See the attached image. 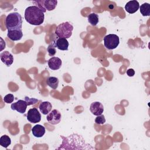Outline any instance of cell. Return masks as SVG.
Segmentation results:
<instances>
[{"mask_svg":"<svg viewBox=\"0 0 150 150\" xmlns=\"http://www.w3.org/2000/svg\"><path fill=\"white\" fill-rule=\"evenodd\" d=\"M25 19L30 25H40L44 22V12L36 5L30 6L25 11Z\"/></svg>","mask_w":150,"mask_h":150,"instance_id":"7a4b0ae2","label":"cell"},{"mask_svg":"<svg viewBox=\"0 0 150 150\" xmlns=\"http://www.w3.org/2000/svg\"><path fill=\"white\" fill-rule=\"evenodd\" d=\"M27 120L31 123H38L41 120V114L36 108H30L27 113Z\"/></svg>","mask_w":150,"mask_h":150,"instance_id":"ba28073f","label":"cell"},{"mask_svg":"<svg viewBox=\"0 0 150 150\" xmlns=\"http://www.w3.org/2000/svg\"><path fill=\"white\" fill-rule=\"evenodd\" d=\"M1 60L6 66H10L13 62V57L8 51H4L0 54Z\"/></svg>","mask_w":150,"mask_h":150,"instance_id":"8fae6325","label":"cell"},{"mask_svg":"<svg viewBox=\"0 0 150 150\" xmlns=\"http://www.w3.org/2000/svg\"><path fill=\"white\" fill-rule=\"evenodd\" d=\"M139 8V2L136 0L130 1L125 5V11L129 13H134L136 12Z\"/></svg>","mask_w":150,"mask_h":150,"instance_id":"5bb4252c","label":"cell"},{"mask_svg":"<svg viewBox=\"0 0 150 150\" xmlns=\"http://www.w3.org/2000/svg\"><path fill=\"white\" fill-rule=\"evenodd\" d=\"M127 74L129 77H132L135 74V71L133 69H129L127 70Z\"/></svg>","mask_w":150,"mask_h":150,"instance_id":"484cf974","label":"cell"},{"mask_svg":"<svg viewBox=\"0 0 150 150\" xmlns=\"http://www.w3.org/2000/svg\"><path fill=\"white\" fill-rule=\"evenodd\" d=\"M11 144V138L7 135H4L0 138V145L6 148L8 146H9Z\"/></svg>","mask_w":150,"mask_h":150,"instance_id":"44dd1931","label":"cell"},{"mask_svg":"<svg viewBox=\"0 0 150 150\" xmlns=\"http://www.w3.org/2000/svg\"><path fill=\"white\" fill-rule=\"evenodd\" d=\"M104 45L108 50H112L117 47L120 43L119 37L115 34H109L104 38Z\"/></svg>","mask_w":150,"mask_h":150,"instance_id":"5b68a950","label":"cell"},{"mask_svg":"<svg viewBox=\"0 0 150 150\" xmlns=\"http://www.w3.org/2000/svg\"><path fill=\"white\" fill-rule=\"evenodd\" d=\"M88 22L92 26H96L99 22L98 15L95 13H91L87 16Z\"/></svg>","mask_w":150,"mask_h":150,"instance_id":"ffe728a7","label":"cell"},{"mask_svg":"<svg viewBox=\"0 0 150 150\" xmlns=\"http://www.w3.org/2000/svg\"><path fill=\"white\" fill-rule=\"evenodd\" d=\"M62 118V115L60 112L56 109L52 110L46 116V120L48 122L52 125H56L59 124Z\"/></svg>","mask_w":150,"mask_h":150,"instance_id":"52a82bcc","label":"cell"},{"mask_svg":"<svg viewBox=\"0 0 150 150\" xmlns=\"http://www.w3.org/2000/svg\"><path fill=\"white\" fill-rule=\"evenodd\" d=\"M46 129L45 127L42 125L37 124L33 126L32 128V132L34 137L36 138L42 137L45 134Z\"/></svg>","mask_w":150,"mask_h":150,"instance_id":"9a60e30c","label":"cell"},{"mask_svg":"<svg viewBox=\"0 0 150 150\" xmlns=\"http://www.w3.org/2000/svg\"><path fill=\"white\" fill-rule=\"evenodd\" d=\"M73 26L68 22H63L59 25L54 31L55 34L59 38L68 39L72 35Z\"/></svg>","mask_w":150,"mask_h":150,"instance_id":"277c9868","label":"cell"},{"mask_svg":"<svg viewBox=\"0 0 150 150\" xmlns=\"http://www.w3.org/2000/svg\"><path fill=\"white\" fill-rule=\"evenodd\" d=\"M52 108V104L49 101L42 102L39 106L40 112H42L43 115H47L49 114L51 111Z\"/></svg>","mask_w":150,"mask_h":150,"instance_id":"e0dca14e","label":"cell"},{"mask_svg":"<svg viewBox=\"0 0 150 150\" xmlns=\"http://www.w3.org/2000/svg\"><path fill=\"white\" fill-rule=\"evenodd\" d=\"M47 84L53 89H56L59 85V79L56 77H49L46 80Z\"/></svg>","mask_w":150,"mask_h":150,"instance_id":"ac0fdd59","label":"cell"},{"mask_svg":"<svg viewBox=\"0 0 150 150\" xmlns=\"http://www.w3.org/2000/svg\"><path fill=\"white\" fill-rule=\"evenodd\" d=\"M28 105V103L25 100H19L18 101L14 103H12L11 108L12 110H16L21 114H24L26 111Z\"/></svg>","mask_w":150,"mask_h":150,"instance_id":"9c48e42d","label":"cell"},{"mask_svg":"<svg viewBox=\"0 0 150 150\" xmlns=\"http://www.w3.org/2000/svg\"><path fill=\"white\" fill-rule=\"evenodd\" d=\"M49 67L53 70H56L59 69L62 64L61 59L57 57H52L47 62Z\"/></svg>","mask_w":150,"mask_h":150,"instance_id":"4fadbf2b","label":"cell"},{"mask_svg":"<svg viewBox=\"0 0 150 150\" xmlns=\"http://www.w3.org/2000/svg\"><path fill=\"white\" fill-rule=\"evenodd\" d=\"M23 36L22 29H16L12 30H8L7 37L12 41H18L22 39Z\"/></svg>","mask_w":150,"mask_h":150,"instance_id":"7c38bea8","label":"cell"},{"mask_svg":"<svg viewBox=\"0 0 150 150\" xmlns=\"http://www.w3.org/2000/svg\"><path fill=\"white\" fill-rule=\"evenodd\" d=\"M56 47L60 50H67L69 47V42L66 39L64 38H57L54 40Z\"/></svg>","mask_w":150,"mask_h":150,"instance_id":"2e32d148","label":"cell"},{"mask_svg":"<svg viewBox=\"0 0 150 150\" xmlns=\"http://www.w3.org/2000/svg\"><path fill=\"white\" fill-rule=\"evenodd\" d=\"M47 50L48 52V54L50 56H53L56 53V45L54 43V42L53 41L47 47Z\"/></svg>","mask_w":150,"mask_h":150,"instance_id":"7402d4cb","label":"cell"},{"mask_svg":"<svg viewBox=\"0 0 150 150\" xmlns=\"http://www.w3.org/2000/svg\"><path fill=\"white\" fill-rule=\"evenodd\" d=\"M95 122L97 124H99V125L104 124L105 122V118L104 116L102 114L100 115H98L95 119Z\"/></svg>","mask_w":150,"mask_h":150,"instance_id":"cb8c5ba5","label":"cell"},{"mask_svg":"<svg viewBox=\"0 0 150 150\" xmlns=\"http://www.w3.org/2000/svg\"><path fill=\"white\" fill-rule=\"evenodd\" d=\"M90 110L93 115L98 116L103 114L104 111V107L101 103L98 101H95L91 104Z\"/></svg>","mask_w":150,"mask_h":150,"instance_id":"30bf717a","label":"cell"},{"mask_svg":"<svg viewBox=\"0 0 150 150\" xmlns=\"http://www.w3.org/2000/svg\"><path fill=\"white\" fill-rule=\"evenodd\" d=\"M25 100L26 101V103H28V105L34 104L36 103L37 102H38V99L34 98H29V97H28L26 96L25 97Z\"/></svg>","mask_w":150,"mask_h":150,"instance_id":"d4e9b609","label":"cell"},{"mask_svg":"<svg viewBox=\"0 0 150 150\" xmlns=\"http://www.w3.org/2000/svg\"><path fill=\"white\" fill-rule=\"evenodd\" d=\"M14 100V96L12 94H8L4 97V101L6 103H12Z\"/></svg>","mask_w":150,"mask_h":150,"instance_id":"603a6c76","label":"cell"},{"mask_svg":"<svg viewBox=\"0 0 150 150\" xmlns=\"http://www.w3.org/2000/svg\"><path fill=\"white\" fill-rule=\"evenodd\" d=\"M5 25L8 30L22 29V18L18 12L10 13L6 18Z\"/></svg>","mask_w":150,"mask_h":150,"instance_id":"3957f363","label":"cell"},{"mask_svg":"<svg viewBox=\"0 0 150 150\" xmlns=\"http://www.w3.org/2000/svg\"><path fill=\"white\" fill-rule=\"evenodd\" d=\"M60 137L63 139L62 144L57 149H94L90 145L86 143L83 137L77 134H71L67 137Z\"/></svg>","mask_w":150,"mask_h":150,"instance_id":"6da1fadb","label":"cell"},{"mask_svg":"<svg viewBox=\"0 0 150 150\" xmlns=\"http://www.w3.org/2000/svg\"><path fill=\"white\" fill-rule=\"evenodd\" d=\"M33 3H36V5L39 7L44 13L46 11H50L55 9L57 4L56 0H41L33 1Z\"/></svg>","mask_w":150,"mask_h":150,"instance_id":"8992f818","label":"cell"},{"mask_svg":"<svg viewBox=\"0 0 150 150\" xmlns=\"http://www.w3.org/2000/svg\"><path fill=\"white\" fill-rule=\"evenodd\" d=\"M140 12L143 16L150 15V5L148 3H144L139 6Z\"/></svg>","mask_w":150,"mask_h":150,"instance_id":"d6986e66","label":"cell"}]
</instances>
